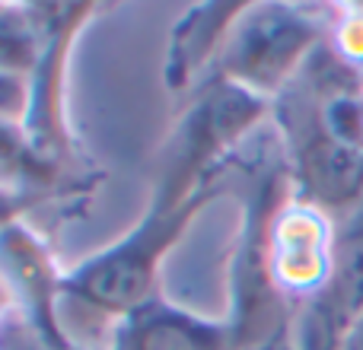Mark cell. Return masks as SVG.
<instances>
[{
  "label": "cell",
  "instance_id": "7",
  "mask_svg": "<svg viewBox=\"0 0 363 350\" xmlns=\"http://www.w3.org/2000/svg\"><path fill=\"white\" fill-rule=\"evenodd\" d=\"M0 281L6 283L13 306L26 322H32L51 344L77 350L57 319L64 274L51 261L48 245L26 223H16L0 236Z\"/></svg>",
  "mask_w": 363,
  "mask_h": 350
},
{
  "label": "cell",
  "instance_id": "9",
  "mask_svg": "<svg viewBox=\"0 0 363 350\" xmlns=\"http://www.w3.org/2000/svg\"><path fill=\"white\" fill-rule=\"evenodd\" d=\"M249 0H213V4H198L172 26L169 45H166V64H163V80L169 93H185L191 83L204 74L211 64H217L220 51H223L230 29Z\"/></svg>",
  "mask_w": 363,
  "mask_h": 350
},
{
  "label": "cell",
  "instance_id": "11",
  "mask_svg": "<svg viewBox=\"0 0 363 350\" xmlns=\"http://www.w3.org/2000/svg\"><path fill=\"white\" fill-rule=\"evenodd\" d=\"M45 35L32 6L0 4V74L32 80L42 61Z\"/></svg>",
  "mask_w": 363,
  "mask_h": 350
},
{
  "label": "cell",
  "instance_id": "8",
  "mask_svg": "<svg viewBox=\"0 0 363 350\" xmlns=\"http://www.w3.org/2000/svg\"><path fill=\"white\" fill-rule=\"evenodd\" d=\"M108 350H236V338L226 319H204L157 296L115 328Z\"/></svg>",
  "mask_w": 363,
  "mask_h": 350
},
{
  "label": "cell",
  "instance_id": "10",
  "mask_svg": "<svg viewBox=\"0 0 363 350\" xmlns=\"http://www.w3.org/2000/svg\"><path fill=\"white\" fill-rule=\"evenodd\" d=\"M322 303L345 325L363 319V198L341 220H335V264L325 290H319Z\"/></svg>",
  "mask_w": 363,
  "mask_h": 350
},
{
  "label": "cell",
  "instance_id": "6",
  "mask_svg": "<svg viewBox=\"0 0 363 350\" xmlns=\"http://www.w3.org/2000/svg\"><path fill=\"white\" fill-rule=\"evenodd\" d=\"M268 264L277 290L294 306L325 290L335 264V220L290 194L271 217Z\"/></svg>",
  "mask_w": 363,
  "mask_h": 350
},
{
  "label": "cell",
  "instance_id": "15",
  "mask_svg": "<svg viewBox=\"0 0 363 350\" xmlns=\"http://www.w3.org/2000/svg\"><path fill=\"white\" fill-rule=\"evenodd\" d=\"M341 350H363V319L354 322V328L347 332L345 347H341Z\"/></svg>",
  "mask_w": 363,
  "mask_h": 350
},
{
  "label": "cell",
  "instance_id": "3",
  "mask_svg": "<svg viewBox=\"0 0 363 350\" xmlns=\"http://www.w3.org/2000/svg\"><path fill=\"white\" fill-rule=\"evenodd\" d=\"M332 38L322 13L294 4H249L217 57V80L274 102Z\"/></svg>",
  "mask_w": 363,
  "mask_h": 350
},
{
  "label": "cell",
  "instance_id": "17",
  "mask_svg": "<svg viewBox=\"0 0 363 350\" xmlns=\"http://www.w3.org/2000/svg\"><path fill=\"white\" fill-rule=\"evenodd\" d=\"M252 350H294V344H290V334H287V338H281V341H271V344L252 347Z\"/></svg>",
  "mask_w": 363,
  "mask_h": 350
},
{
  "label": "cell",
  "instance_id": "4",
  "mask_svg": "<svg viewBox=\"0 0 363 350\" xmlns=\"http://www.w3.org/2000/svg\"><path fill=\"white\" fill-rule=\"evenodd\" d=\"M268 112H274V102L236 83L213 80L185 115L176 137L169 140L166 163L160 166L157 191L179 194V198L201 191L207 185L204 175L213 159L255 131Z\"/></svg>",
  "mask_w": 363,
  "mask_h": 350
},
{
  "label": "cell",
  "instance_id": "2",
  "mask_svg": "<svg viewBox=\"0 0 363 350\" xmlns=\"http://www.w3.org/2000/svg\"><path fill=\"white\" fill-rule=\"evenodd\" d=\"M294 179L290 166H271L252 181V191L242 207V226L236 239V255H233V309L230 328L236 338V350L264 347L271 341H281L290 334L296 306L277 290L268 264V230L277 207L290 198Z\"/></svg>",
  "mask_w": 363,
  "mask_h": 350
},
{
  "label": "cell",
  "instance_id": "16",
  "mask_svg": "<svg viewBox=\"0 0 363 350\" xmlns=\"http://www.w3.org/2000/svg\"><path fill=\"white\" fill-rule=\"evenodd\" d=\"M13 309H16V306H13V296H10V290H6V283L0 281V322H4L6 315L13 312Z\"/></svg>",
  "mask_w": 363,
  "mask_h": 350
},
{
  "label": "cell",
  "instance_id": "5",
  "mask_svg": "<svg viewBox=\"0 0 363 350\" xmlns=\"http://www.w3.org/2000/svg\"><path fill=\"white\" fill-rule=\"evenodd\" d=\"M42 26L45 48L35 74H32V106L26 118V134L32 147L45 159L57 166V159L70 153L67 118H64V83H67L70 51L83 26L99 10L96 4H32Z\"/></svg>",
  "mask_w": 363,
  "mask_h": 350
},
{
  "label": "cell",
  "instance_id": "12",
  "mask_svg": "<svg viewBox=\"0 0 363 350\" xmlns=\"http://www.w3.org/2000/svg\"><path fill=\"white\" fill-rule=\"evenodd\" d=\"M0 350H67V347L51 344L32 322H26L23 315L13 309V312L0 322Z\"/></svg>",
  "mask_w": 363,
  "mask_h": 350
},
{
  "label": "cell",
  "instance_id": "1",
  "mask_svg": "<svg viewBox=\"0 0 363 350\" xmlns=\"http://www.w3.org/2000/svg\"><path fill=\"white\" fill-rule=\"evenodd\" d=\"M213 191V185L185 198L153 191L150 210L128 236L64 274L57 319L70 344L77 350H108L115 328L157 300L166 255L182 242Z\"/></svg>",
  "mask_w": 363,
  "mask_h": 350
},
{
  "label": "cell",
  "instance_id": "14",
  "mask_svg": "<svg viewBox=\"0 0 363 350\" xmlns=\"http://www.w3.org/2000/svg\"><path fill=\"white\" fill-rule=\"evenodd\" d=\"M332 45L347 57L351 64L363 67V10H351L335 23Z\"/></svg>",
  "mask_w": 363,
  "mask_h": 350
},
{
  "label": "cell",
  "instance_id": "13",
  "mask_svg": "<svg viewBox=\"0 0 363 350\" xmlns=\"http://www.w3.org/2000/svg\"><path fill=\"white\" fill-rule=\"evenodd\" d=\"M51 191H35V188H19V185H4L0 181V236L23 223V217L38 207Z\"/></svg>",
  "mask_w": 363,
  "mask_h": 350
}]
</instances>
